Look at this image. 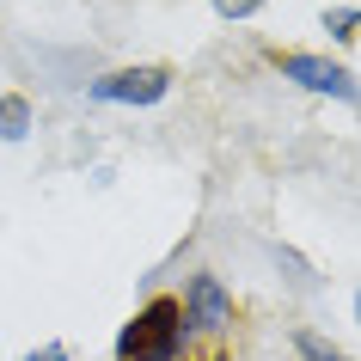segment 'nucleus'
Returning a JSON list of instances; mask_svg holds the SVG:
<instances>
[{"mask_svg":"<svg viewBox=\"0 0 361 361\" xmlns=\"http://www.w3.org/2000/svg\"><path fill=\"white\" fill-rule=\"evenodd\" d=\"M86 92L98 104H159L171 92V68H159V61H147V68H116V74L92 80Z\"/></svg>","mask_w":361,"mask_h":361,"instance_id":"1","label":"nucleus"},{"mask_svg":"<svg viewBox=\"0 0 361 361\" xmlns=\"http://www.w3.org/2000/svg\"><path fill=\"white\" fill-rule=\"evenodd\" d=\"M276 68H282L288 80H300L306 92H331V98H349V104H355V98H361L355 74H349V68H343V61L306 56V49H276Z\"/></svg>","mask_w":361,"mask_h":361,"instance_id":"2","label":"nucleus"},{"mask_svg":"<svg viewBox=\"0 0 361 361\" xmlns=\"http://www.w3.org/2000/svg\"><path fill=\"white\" fill-rule=\"evenodd\" d=\"M184 324L190 331H202V337H221L233 324V294L221 288V276H190V288H184Z\"/></svg>","mask_w":361,"mask_h":361,"instance_id":"3","label":"nucleus"},{"mask_svg":"<svg viewBox=\"0 0 361 361\" xmlns=\"http://www.w3.org/2000/svg\"><path fill=\"white\" fill-rule=\"evenodd\" d=\"M25 129H31V104L19 92L0 98V141H25Z\"/></svg>","mask_w":361,"mask_h":361,"instance_id":"4","label":"nucleus"},{"mask_svg":"<svg viewBox=\"0 0 361 361\" xmlns=\"http://www.w3.org/2000/svg\"><path fill=\"white\" fill-rule=\"evenodd\" d=\"M361 25V6H343V13H324V31H337V37H355Z\"/></svg>","mask_w":361,"mask_h":361,"instance_id":"5","label":"nucleus"},{"mask_svg":"<svg viewBox=\"0 0 361 361\" xmlns=\"http://www.w3.org/2000/svg\"><path fill=\"white\" fill-rule=\"evenodd\" d=\"M221 19H251V13H264V0H209Z\"/></svg>","mask_w":361,"mask_h":361,"instance_id":"6","label":"nucleus"},{"mask_svg":"<svg viewBox=\"0 0 361 361\" xmlns=\"http://www.w3.org/2000/svg\"><path fill=\"white\" fill-rule=\"evenodd\" d=\"M31 361H68V349H61V343H49V349H43V355H31Z\"/></svg>","mask_w":361,"mask_h":361,"instance_id":"7","label":"nucleus"}]
</instances>
